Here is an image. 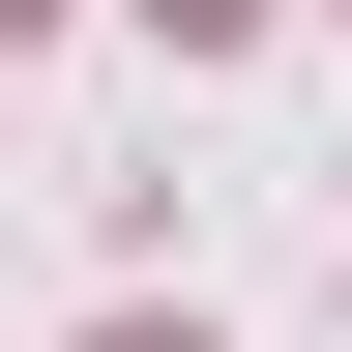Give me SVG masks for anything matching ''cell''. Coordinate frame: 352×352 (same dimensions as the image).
Masks as SVG:
<instances>
[{
    "label": "cell",
    "mask_w": 352,
    "mask_h": 352,
    "mask_svg": "<svg viewBox=\"0 0 352 352\" xmlns=\"http://www.w3.org/2000/svg\"><path fill=\"white\" fill-rule=\"evenodd\" d=\"M0 30H59V0H0Z\"/></svg>",
    "instance_id": "3957f363"
},
{
    "label": "cell",
    "mask_w": 352,
    "mask_h": 352,
    "mask_svg": "<svg viewBox=\"0 0 352 352\" xmlns=\"http://www.w3.org/2000/svg\"><path fill=\"white\" fill-rule=\"evenodd\" d=\"M147 30H176V59H235V30H264V0H147Z\"/></svg>",
    "instance_id": "6da1fadb"
},
{
    "label": "cell",
    "mask_w": 352,
    "mask_h": 352,
    "mask_svg": "<svg viewBox=\"0 0 352 352\" xmlns=\"http://www.w3.org/2000/svg\"><path fill=\"white\" fill-rule=\"evenodd\" d=\"M88 352H206V323H88Z\"/></svg>",
    "instance_id": "7a4b0ae2"
}]
</instances>
